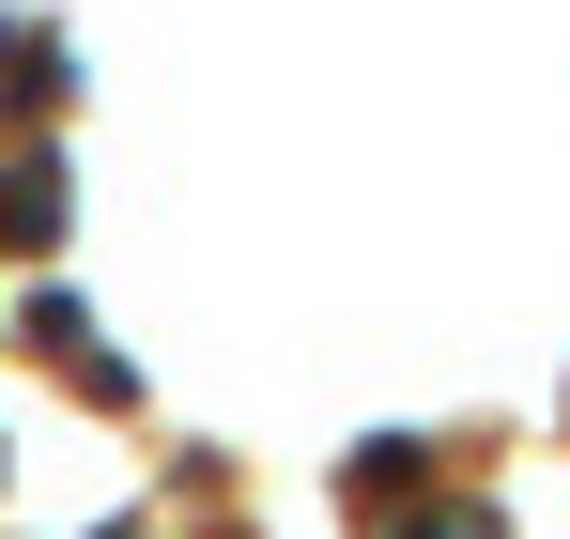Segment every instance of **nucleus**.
<instances>
[{"label": "nucleus", "instance_id": "f257e3e1", "mask_svg": "<svg viewBox=\"0 0 570 539\" xmlns=\"http://www.w3.org/2000/svg\"><path fill=\"white\" fill-rule=\"evenodd\" d=\"M62 200H78V185H62V139H31V155L0 170V247H62Z\"/></svg>", "mask_w": 570, "mask_h": 539}, {"label": "nucleus", "instance_id": "f03ea898", "mask_svg": "<svg viewBox=\"0 0 570 539\" xmlns=\"http://www.w3.org/2000/svg\"><path fill=\"white\" fill-rule=\"evenodd\" d=\"M16 108H62V31H0V124Z\"/></svg>", "mask_w": 570, "mask_h": 539}, {"label": "nucleus", "instance_id": "7ed1b4c3", "mask_svg": "<svg viewBox=\"0 0 570 539\" xmlns=\"http://www.w3.org/2000/svg\"><path fill=\"white\" fill-rule=\"evenodd\" d=\"M416 478H432V448H416V432H371V448L340 462V493H355V509H385V493H416Z\"/></svg>", "mask_w": 570, "mask_h": 539}, {"label": "nucleus", "instance_id": "20e7f679", "mask_svg": "<svg viewBox=\"0 0 570 539\" xmlns=\"http://www.w3.org/2000/svg\"><path fill=\"white\" fill-rule=\"evenodd\" d=\"M385 539H509V509H478V493H432V509H385Z\"/></svg>", "mask_w": 570, "mask_h": 539}, {"label": "nucleus", "instance_id": "39448f33", "mask_svg": "<svg viewBox=\"0 0 570 539\" xmlns=\"http://www.w3.org/2000/svg\"><path fill=\"white\" fill-rule=\"evenodd\" d=\"M94 539H139V525H94Z\"/></svg>", "mask_w": 570, "mask_h": 539}]
</instances>
